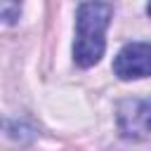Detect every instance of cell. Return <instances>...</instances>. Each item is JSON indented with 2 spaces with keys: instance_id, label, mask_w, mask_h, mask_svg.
<instances>
[{
  "instance_id": "obj_5",
  "label": "cell",
  "mask_w": 151,
  "mask_h": 151,
  "mask_svg": "<svg viewBox=\"0 0 151 151\" xmlns=\"http://www.w3.org/2000/svg\"><path fill=\"white\" fill-rule=\"evenodd\" d=\"M146 14L151 17V0H149V5H146Z\"/></svg>"
},
{
  "instance_id": "obj_4",
  "label": "cell",
  "mask_w": 151,
  "mask_h": 151,
  "mask_svg": "<svg viewBox=\"0 0 151 151\" xmlns=\"http://www.w3.org/2000/svg\"><path fill=\"white\" fill-rule=\"evenodd\" d=\"M21 12V0H2V19L5 24H14Z\"/></svg>"
},
{
  "instance_id": "obj_1",
  "label": "cell",
  "mask_w": 151,
  "mask_h": 151,
  "mask_svg": "<svg viewBox=\"0 0 151 151\" xmlns=\"http://www.w3.org/2000/svg\"><path fill=\"white\" fill-rule=\"evenodd\" d=\"M113 7L104 0H85L76 14V45L73 59L80 68L94 66L106 50V28Z\"/></svg>"
},
{
  "instance_id": "obj_2",
  "label": "cell",
  "mask_w": 151,
  "mask_h": 151,
  "mask_svg": "<svg viewBox=\"0 0 151 151\" xmlns=\"http://www.w3.org/2000/svg\"><path fill=\"white\" fill-rule=\"evenodd\" d=\"M113 73L120 80L151 76V42H130L113 59Z\"/></svg>"
},
{
  "instance_id": "obj_3",
  "label": "cell",
  "mask_w": 151,
  "mask_h": 151,
  "mask_svg": "<svg viewBox=\"0 0 151 151\" xmlns=\"http://www.w3.org/2000/svg\"><path fill=\"white\" fill-rule=\"evenodd\" d=\"M118 127L125 137H149L151 134V97L120 101Z\"/></svg>"
}]
</instances>
